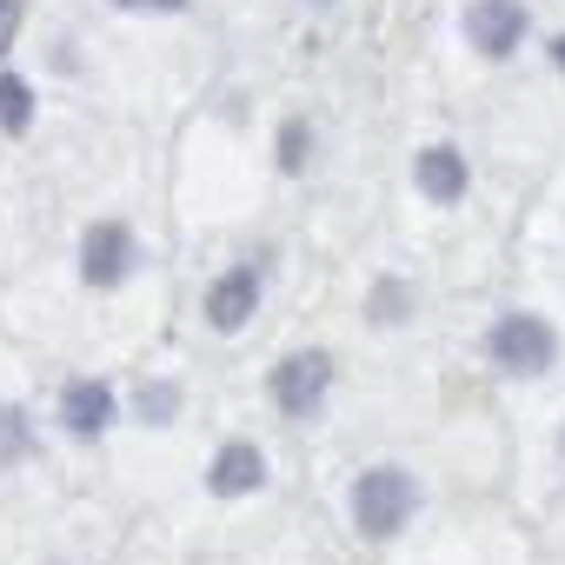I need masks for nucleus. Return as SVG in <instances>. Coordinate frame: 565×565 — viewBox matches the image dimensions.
Segmentation results:
<instances>
[{
	"label": "nucleus",
	"instance_id": "f03ea898",
	"mask_svg": "<svg viewBox=\"0 0 565 565\" xmlns=\"http://www.w3.org/2000/svg\"><path fill=\"white\" fill-rule=\"evenodd\" d=\"M419 505H426V486L406 459H373L347 479V525L366 545H393L419 519Z\"/></svg>",
	"mask_w": 565,
	"mask_h": 565
},
{
	"label": "nucleus",
	"instance_id": "1a4fd4ad",
	"mask_svg": "<svg viewBox=\"0 0 565 565\" xmlns=\"http://www.w3.org/2000/svg\"><path fill=\"white\" fill-rule=\"evenodd\" d=\"M413 193L433 206V213H452L472 200V153L459 140H426L413 153Z\"/></svg>",
	"mask_w": 565,
	"mask_h": 565
},
{
	"label": "nucleus",
	"instance_id": "7ed1b4c3",
	"mask_svg": "<svg viewBox=\"0 0 565 565\" xmlns=\"http://www.w3.org/2000/svg\"><path fill=\"white\" fill-rule=\"evenodd\" d=\"M147 273V239L127 213H94L74 239V279L94 294V300H114L127 294L134 279Z\"/></svg>",
	"mask_w": 565,
	"mask_h": 565
},
{
	"label": "nucleus",
	"instance_id": "a211bd4d",
	"mask_svg": "<svg viewBox=\"0 0 565 565\" xmlns=\"http://www.w3.org/2000/svg\"><path fill=\"white\" fill-rule=\"evenodd\" d=\"M552 466L565 472V413H558V426H552Z\"/></svg>",
	"mask_w": 565,
	"mask_h": 565
},
{
	"label": "nucleus",
	"instance_id": "dca6fc26",
	"mask_svg": "<svg viewBox=\"0 0 565 565\" xmlns=\"http://www.w3.org/2000/svg\"><path fill=\"white\" fill-rule=\"evenodd\" d=\"M21 21H28V0H0V54L14 47V34H21Z\"/></svg>",
	"mask_w": 565,
	"mask_h": 565
},
{
	"label": "nucleus",
	"instance_id": "6e6552de",
	"mask_svg": "<svg viewBox=\"0 0 565 565\" xmlns=\"http://www.w3.org/2000/svg\"><path fill=\"white\" fill-rule=\"evenodd\" d=\"M266 486H273V459H266V446L246 439V433H226V439L206 452V466H200V492H206L213 505H246V499H259Z\"/></svg>",
	"mask_w": 565,
	"mask_h": 565
},
{
	"label": "nucleus",
	"instance_id": "423d86ee",
	"mask_svg": "<svg viewBox=\"0 0 565 565\" xmlns=\"http://www.w3.org/2000/svg\"><path fill=\"white\" fill-rule=\"evenodd\" d=\"M120 419H127V399H120L114 380H100V373H67V380L54 386V433H61L67 446H107V439L120 433Z\"/></svg>",
	"mask_w": 565,
	"mask_h": 565
},
{
	"label": "nucleus",
	"instance_id": "ddd939ff",
	"mask_svg": "<svg viewBox=\"0 0 565 565\" xmlns=\"http://www.w3.org/2000/svg\"><path fill=\"white\" fill-rule=\"evenodd\" d=\"M41 127V87L21 74V67H0V134L8 140H28Z\"/></svg>",
	"mask_w": 565,
	"mask_h": 565
},
{
	"label": "nucleus",
	"instance_id": "f257e3e1",
	"mask_svg": "<svg viewBox=\"0 0 565 565\" xmlns=\"http://www.w3.org/2000/svg\"><path fill=\"white\" fill-rule=\"evenodd\" d=\"M479 360H486V373L505 380V386H539V380H552L558 360H565V327H558L545 307H519V300H512V307H499V313L486 320Z\"/></svg>",
	"mask_w": 565,
	"mask_h": 565
},
{
	"label": "nucleus",
	"instance_id": "20e7f679",
	"mask_svg": "<svg viewBox=\"0 0 565 565\" xmlns=\"http://www.w3.org/2000/svg\"><path fill=\"white\" fill-rule=\"evenodd\" d=\"M340 393V353L333 347H287L266 366V406L287 419V426H313L327 419Z\"/></svg>",
	"mask_w": 565,
	"mask_h": 565
},
{
	"label": "nucleus",
	"instance_id": "2eb2a0df",
	"mask_svg": "<svg viewBox=\"0 0 565 565\" xmlns=\"http://www.w3.org/2000/svg\"><path fill=\"white\" fill-rule=\"evenodd\" d=\"M107 8H120V14H186L193 0H107Z\"/></svg>",
	"mask_w": 565,
	"mask_h": 565
},
{
	"label": "nucleus",
	"instance_id": "6ab92c4d",
	"mask_svg": "<svg viewBox=\"0 0 565 565\" xmlns=\"http://www.w3.org/2000/svg\"><path fill=\"white\" fill-rule=\"evenodd\" d=\"M307 8H333V0H307Z\"/></svg>",
	"mask_w": 565,
	"mask_h": 565
},
{
	"label": "nucleus",
	"instance_id": "f3484780",
	"mask_svg": "<svg viewBox=\"0 0 565 565\" xmlns=\"http://www.w3.org/2000/svg\"><path fill=\"white\" fill-rule=\"evenodd\" d=\"M545 67L565 81V28H552V34H545Z\"/></svg>",
	"mask_w": 565,
	"mask_h": 565
},
{
	"label": "nucleus",
	"instance_id": "9b49d317",
	"mask_svg": "<svg viewBox=\"0 0 565 565\" xmlns=\"http://www.w3.org/2000/svg\"><path fill=\"white\" fill-rule=\"evenodd\" d=\"M127 419L140 433H173L186 419V380L180 373H140V386L127 399Z\"/></svg>",
	"mask_w": 565,
	"mask_h": 565
},
{
	"label": "nucleus",
	"instance_id": "f8f14e48",
	"mask_svg": "<svg viewBox=\"0 0 565 565\" xmlns=\"http://www.w3.org/2000/svg\"><path fill=\"white\" fill-rule=\"evenodd\" d=\"M320 160V120L313 114H279L273 127V173L279 180H307Z\"/></svg>",
	"mask_w": 565,
	"mask_h": 565
},
{
	"label": "nucleus",
	"instance_id": "9d476101",
	"mask_svg": "<svg viewBox=\"0 0 565 565\" xmlns=\"http://www.w3.org/2000/svg\"><path fill=\"white\" fill-rule=\"evenodd\" d=\"M419 307H426L419 279L399 273V266H386V273L366 279V294H360V327L366 333H413L419 327Z\"/></svg>",
	"mask_w": 565,
	"mask_h": 565
},
{
	"label": "nucleus",
	"instance_id": "4468645a",
	"mask_svg": "<svg viewBox=\"0 0 565 565\" xmlns=\"http://www.w3.org/2000/svg\"><path fill=\"white\" fill-rule=\"evenodd\" d=\"M34 459H41V419H34V406L0 399V472H8V466H34Z\"/></svg>",
	"mask_w": 565,
	"mask_h": 565
},
{
	"label": "nucleus",
	"instance_id": "39448f33",
	"mask_svg": "<svg viewBox=\"0 0 565 565\" xmlns=\"http://www.w3.org/2000/svg\"><path fill=\"white\" fill-rule=\"evenodd\" d=\"M266 313V253H239L226 259L206 287H200V327L213 340H239L253 333V320Z\"/></svg>",
	"mask_w": 565,
	"mask_h": 565
},
{
	"label": "nucleus",
	"instance_id": "0eeeda50",
	"mask_svg": "<svg viewBox=\"0 0 565 565\" xmlns=\"http://www.w3.org/2000/svg\"><path fill=\"white\" fill-rule=\"evenodd\" d=\"M459 41L472 47V61L505 67L532 47V0H466L459 14Z\"/></svg>",
	"mask_w": 565,
	"mask_h": 565
}]
</instances>
